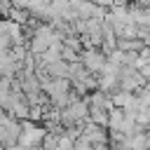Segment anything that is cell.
<instances>
[{
    "mask_svg": "<svg viewBox=\"0 0 150 150\" xmlns=\"http://www.w3.org/2000/svg\"><path fill=\"white\" fill-rule=\"evenodd\" d=\"M45 136H47V129H45L42 124H35V122H30V120H23V122H21L19 145L26 148V150H40Z\"/></svg>",
    "mask_w": 150,
    "mask_h": 150,
    "instance_id": "cell-1",
    "label": "cell"
},
{
    "mask_svg": "<svg viewBox=\"0 0 150 150\" xmlns=\"http://www.w3.org/2000/svg\"><path fill=\"white\" fill-rule=\"evenodd\" d=\"M19 136H21V122L14 120L12 115H7L5 110H0V145L2 148L16 145Z\"/></svg>",
    "mask_w": 150,
    "mask_h": 150,
    "instance_id": "cell-2",
    "label": "cell"
},
{
    "mask_svg": "<svg viewBox=\"0 0 150 150\" xmlns=\"http://www.w3.org/2000/svg\"><path fill=\"white\" fill-rule=\"evenodd\" d=\"M80 63L91 73V75H101V70L108 63V56L101 49H82L80 52Z\"/></svg>",
    "mask_w": 150,
    "mask_h": 150,
    "instance_id": "cell-3",
    "label": "cell"
},
{
    "mask_svg": "<svg viewBox=\"0 0 150 150\" xmlns=\"http://www.w3.org/2000/svg\"><path fill=\"white\" fill-rule=\"evenodd\" d=\"M82 138L89 141L91 145H108V141H110V138H108V131H105L103 127H96V124L89 122V120L82 124Z\"/></svg>",
    "mask_w": 150,
    "mask_h": 150,
    "instance_id": "cell-4",
    "label": "cell"
},
{
    "mask_svg": "<svg viewBox=\"0 0 150 150\" xmlns=\"http://www.w3.org/2000/svg\"><path fill=\"white\" fill-rule=\"evenodd\" d=\"M5 150H26V148H21V145L16 143V145H12V148H5Z\"/></svg>",
    "mask_w": 150,
    "mask_h": 150,
    "instance_id": "cell-5",
    "label": "cell"
},
{
    "mask_svg": "<svg viewBox=\"0 0 150 150\" xmlns=\"http://www.w3.org/2000/svg\"><path fill=\"white\" fill-rule=\"evenodd\" d=\"M94 150H110V145H94Z\"/></svg>",
    "mask_w": 150,
    "mask_h": 150,
    "instance_id": "cell-6",
    "label": "cell"
},
{
    "mask_svg": "<svg viewBox=\"0 0 150 150\" xmlns=\"http://www.w3.org/2000/svg\"><path fill=\"white\" fill-rule=\"evenodd\" d=\"M0 150H5V148H2V145H0Z\"/></svg>",
    "mask_w": 150,
    "mask_h": 150,
    "instance_id": "cell-7",
    "label": "cell"
}]
</instances>
